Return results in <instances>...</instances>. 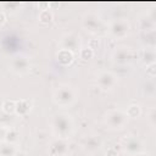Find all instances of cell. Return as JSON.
I'll return each mask as SVG.
<instances>
[{
	"mask_svg": "<svg viewBox=\"0 0 156 156\" xmlns=\"http://www.w3.org/2000/svg\"><path fill=\"white\" fill-rule=\"evenodd\" d=\"M52 130L61 139L69 138V135L73 132V123H72L69 116L65 115V113L56 115L52 118Z\"/></svg>",
	"mask_w": 156,
	"mask_h": 156,
	"instance_id": "6da1fadb",
	"label": "cell"
},
{
	"mask_svg": "<svg viewBox=\"0 0 156 156\" xmlns=\"http://www.w3.org/2000/svg\"><path fill=\"white\" fill-rule=\"evenodd\" d=\"M54 101L60 105V106H69L73 104L76 99L74 90L69 85H60L55 91H54Z\"/></svg>",
	"mask_w": 156,
	"mask_h": 156,
	"instance_id": "7a4b0ae2",
	"label": "cell"
},
{
	"mask_svg": "<svg viewBox=\"0 0 156 156\" xmlns=\"http://www.w3.org/2000/svg\"><path fill=\"white\" fill-rule=\"evenodd\" d=\"M128 116L121 110H111L105 116V122L111 129H121L126 126Z\"/></svg>",
	"mask_w": 156,
	"mask_h": 156,
	"instance_id": "3957f363",
	"label": "cell"
},
{
	"mask_svg": "<svg viewBox=\"0 0 156 156\" xmlns=\"http://www.w3.org/2000/svg\"><path fill=\"white\" fill-rule=\"evenodd\" d=\"M121 146L123 149V152H126L129 156H135V155L140 154L141 149H143L141 141L138 138L133 136V135L123 136L122 140H121Z\"/></svg>",
	"mask_w": 156,
	"mask_h": 156,
	"instance_id": "277c9868",
	"label": "cell"
},
{
	"mask_svg": "<svg viewBox=\"0 0 156 156\" xmlns=\"http://www.w3.org/2000/svg\"><path fill=\"white\" fill-rule=\"evenodd\" d=\"M108 32L113 37V38H123L128 34L129 32V23L126 21V20H122V18H118V20H115L111 24H110V28H108Z\"/></svg>",
	"mask_w": 156,
	"mask_h": 156,
	"instance_id": "5b68a950",
	"label": "cell"
},
{
	"mask_svg": "<svg viewBox=\"0 0 156 156\" xmlns=\"http://www.w3.org/2000/svg\"><path fill=\"white\" fill-rule=\"evenodd\" d=\"M10 66H11V69L15 73H17V74H24L29 69L30 62H29V60L26 56H20L18 55V56H15L11 60Z\"/></svg>",
	"mask_w": 156,
	"mask_h": 156,
	"instance_id": "8992f818",
	"label": "cell"
},
{
	"mask_svg": "<svg viewBox=\"0 0 156 156\" xmlns=\"http://www.w3.org/2000/svg\"><path fill=\"white\" fill-rule=\"evenodd\" d=\"M49 152L52 156H67V154L69 152L68 149V144L66 143L65 139H55L50 145H49Z\"/></svg>",
	"mask_w": 156,
	"mask_h": 156,
	"instance_id": "52a82bcc",
	"label": "cell"
},
{
	"mask_svg": "<svg viewBox=\"0 0 156 156\" xmlns=\"http://www.w3.org/2000/svg\"><path fill=\"white\" fill-rule=\"evenodd\" d=\"M117 83L116 77L111 72H101L98 76V84L102 90H110L112 89Z\"/></svg>",
	"mask_w": 156,
	"mask_h": 156,
	"instance_id": "ba28073f",
	"label": "cell"
},
{
	"mask_svg": "<svg viewBox=\"0 0 156 156\" xmlns=\"http://www.w3.org/2000/svg\"><path fill=\"white\" fill-rule=\"evenodd\" d=\"M61 45H62V49L65 50H68V51H74L77 49H79V45H80V40H79V37L73 34V33H69V34H66L62 37L61 39Z\"/></svg>",
	"mask_w": 156,
	"mask_h": 156,
	"instance_id": "9c48e42d",
	"label": "cell"
},
{
	"mask_svg": "<svg viewBox=\"0 0 156 156\" xmlns=\"http://www.w3.org/2000/svg\"><path fill=\"white\" fill-rule=\"evenodd\" d=\"M83 27L91 33H96L101 28V22L95 15L89 13V15H85L83 18Z\"/></svg>",
	"mask_w": 156,
	"mask_h": 156,
	"instance_id": "30bf717a",
	"label": "cell"
},
{
	"mask_svg": "<svg viewBox=\"0 0 156 156\" xmlns=\"http://www.w3.org/2000/svg\"><path fill=\"white\" fill-rule=\"evenodd\" d=\"M112 58H113V61L116 63L124 65V63H127V62L130 61V58H132V51L128 48H119V49H117L113 52Z\"/></svg>",
	"mask_w": 156,
	"mask_h": 156,
	"instance_id": "8fae6325",
	"label": "cell"
},
{
	"mask_svg": "<svg viewBox=\"0 0 156 156\" xmlns=\"http://www.w3.org/2000/svg\"><path fill=\"white\" fill-rule=\"evenodd\" d=\"M101 145H102L101 139H100L99 136H96V135H93V136H89V138L85 139L83 146H84V149H85L87 151H89V152H95V151H98V150L101 147Z\"/></svg>",
	"mask_w": 156,
	"mask_h": 156,
	"instance_id": "7c38bea8",
	"label": "cell"
},
{
	"mask_svg": "<svg viewBox=\"0 0 156 156\" xmlns=\"http://www.w3.org/2000/svg\"><path fill=\"white\" fill-rule=\"evenodd\" d=\"M17 151L18 150L11 143L5 141V143H2L0 145V156H15Z\"/></svg>",
	"mask_w": 156,
	"mask_h": 156,
	"instance_id": "4fadbf2b",
	"label": "cell"
},
{
	"mask_svg": "<svg viewBox=\"0 0 156 156\" xmlns=\"http://www.w3.org/2000/svg\"><path fill=\"white\" fill-rule=\"evenodd\" d=\"M57 60L61 65H68L73 61V54L68 50H65V49H61L60 52L57 54Z\"/></svg>",
	"mask_w": 156,
	"mask_h": 156,
	"instance_id": "5bb4252c",
	"label": "cell"
},
{
	"mask_svg": "<svg viewBox=\"0 0 156 156\" xmlns=\"http://www.w3.org/2000/svg\"><path fill=\"white\" fill-rule=\"evenodd\" d=\"M30 110V102L28 100H21L16 102V111L20 115H24Z\"/></svg>",
	"mask_w": 156,
	"mask_h": 156,
	"instance_id": "9a60e30c",
	"label": "cell"
},
{
	"mask_svg": "<svg viewBox=\"0 0 156 156\" xmlns=\"http://www.w3.org/2000/svg\"><path fill=\"white\" fill-rule=\"evenodd\" d=\"M127 116L128 117H136V116H139L140 113H141V110H140V106H138V105H130L129 107H128V110H127Z\"/></svg>",
	"mask_w": 156,
	"mask_h": 156,
	"instance_id": "2e32d148",
	"label": "cell"
},
{
	"mask_svg": "<svg viewBox=\"0 0 156 156\" xmlns=\"http://www.w3.org/2000/svg\"><path fill=\"white\" fill-rule=\"evenodd\" d=\"M5 136H6V141H7V143L13 144V143L18 139V133H17V130H15V129H10V130L5 134Z\"/></svg>",
	"mask_w": 156,
	"mask_h": 156,
	"instance_id": "e0dca14e",
	"label": "cell"
},
{
	"mask_svg": "<svg viewBox=\"0 0 156 156\" xmlns=\"http://www.w3.org/2000/svg\"><path fill=\"white\" fill-rule=\"evenodd\" d=\"M2 107H4V111L7 112V113L13 112V111H16V102H13V101H6V102H4Z\"/></svg>",
	"mask_w": 156,
	"mask_h": 156,
	"instance_id": "ac0fdd59",
	"label": "cell"
},
{
	"mask_svg": "<svg viewBox=\"0 0 156 156\" xmlns=\"http://www.w3.org/2000/svg\"><path fill=\"white\" fill-rule=\"evenodd\" d=\"M52 18V13L49 12L48 10H44L41 13H40V21H44V22H50Z\"/></svg>",
	"mask_w": 156,
	"mask_h": 156,
	"instance_id": "d6986e66",
	"label": "cell"
},
{
	"mask_svg": "<svg viewBox=\"0 0 156 156\" xmlns=\"http://www.w3.org/2000/svg\"><path fill=\"white\" fill-rule=\"evenodd\" d=\"M5 21H6V17H5L4 12H0V26H2L5 23Z\"/></svg>",
	"mask_w": 156,
	"mask_h": 156,
	"instance_id": "ffe728a7",
	"label": "cell"
},
{
	"mask_svg": "<svg viewBox=\"0 0 156 156\" xmlns=\"http://www.w3.org/2000/svg\"><path fill=\"white\" fill-rule=\"evenodd\" d=\"M135 156H150V155H147V154H143V152H140V154H138V155H135Z\"/></svg>",
	"mask_w": 156,
	"mask_h": 156,
	"instance_id": "44dd1931",
	"label": "cell"
},
{
	"mask_svg": "<svg viewBox=\"0 0 156 156\" xmlns=\"http://www.w3.org/2000/svg\"><path fill=\"white\" fill-rule=\"evenodd\" d=\"M117 156H129V155H127L126 152H122V154H119V155H117Z\"/></svg>",
	"mask_w": 156,
	"mask_h": 156,
	"instance_id": "7402d4cb",
	"label": "cell"
}]
</instances>
